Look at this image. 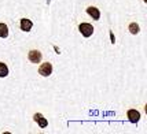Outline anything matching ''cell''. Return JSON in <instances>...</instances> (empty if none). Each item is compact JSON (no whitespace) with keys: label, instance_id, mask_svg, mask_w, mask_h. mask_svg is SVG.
Listing matches in <instances>:
<instances>
[{"label":"cell","instance_id":"cell-1","mask_svg":"<svg viewBox=\"0 0 147 134\" xmlns=\"http://www.w3.org/2000/svg\"><path fill=\"white\" fill-rule=\"evenodd\" d=\"M78 30H80V33L83 34L84 37H91L92 33H94V27H92L91 23H81L78 26Z\"/></svg>","mask_w":147,"mask_h":134},{"label":"cell","instance_id":"cell-2","mask_svg":"<svg viewBox=\"0 0 147 134\" xmlns=\"http://www.w3.org/2000/svg\"><path fill=\"white\" fill-rule=\"evenodd\" d=\"M38 74L43 77H48L52 74V64L51 63H43L40 66V69H38Z\"/></svg>","mask_w":147,"mask_h":134},{"label":"cell","instance_id":"cell-3","mask_svg":"<svg viewBox=\"0 0 147 134\" xmlns=\"http://www.w3.org/2000/svg\"><path fill=\"white\" fill-rule=\"evenodd\" d=\"M28 59L32 62V63H40L41 62V52L37 49H32L28 53Z\"/></svg>","mask_w":147,"mask_h":134},{"label":"cell","instance_id":"cell-4","mask_svg":"<svg viewBox=\"0 0 147 134\" xmlns=\"http://www.w3.org/2000/svg\"><path fill=\"white\" fill-rule=\"evenodd\" d=\"M127 115H128L129 121L132 122V123H136V122H139V119H140V114H139V111H136V109H129Z\"/></svg>","mask_w":147,"mask_h":134},{"label":"cell","instance_id":"cell-5","mask_svg":"<svg viewBox=\"0 0 147 134\" xmlns=\"http://www.w3.org/2000/svg\"><path fill=\"white\" fill-rule=\"evenodd\" d=\"M32 21L30 19H26V18H22L21 19V30H24V32H29L30 29H32Z\"/></svg>","mask_w":147,"mask_h":134},{"label":"cell","instance_id":"cell-6","mask_svg":"<svg viewBox=\"0 0 147 134\" xmlns=\"http://www.w3.org/2000/svg\"><path fill=\"white\" fill-rule=\"evenodd\" d=\"M33 118H34V121L37 122V123H38V126H40V127H41V129L47 127V125H48V122H47V119H45V118H44V116H43V115H41V114H36V115H34V116H33Z\"/></svg>","mask_w":147,"mask_h":134},{"label":"cell","instance_id":"cell-7","mask_svg":"<svg viewBox=\"0 0 147 134\" xmlns=\"http://www.w3.org/2000/svg\"><path fill=\"white\" fill-rule=\"evenodd\" d=\"M87 13H88V15H91L92 17V19H95V21H98V19L100 18V13H99V10L96 8V7H88L87 8Z\"/></svg>","mask_w":147,"mask_h":134},{"label":"cell","instance_id":"cell-8","mask_svg":"<svg viewBox=\"0 0 147 134\" xmlns=\"http://www.w3.org/2000/svg\"><path fill=\"white\" fill-rule=\"evenodd\" d=\"M8 36V27L6 23H0V37L6 38Z\"/></svg>","mask_w":147,"mask_h":134},{"label":"cell","instance_id":"cell-9","mask_svg":"<svg viewBox=\"0 0 147 134\" xmlns=\"http://www.w3.org/2000/svg\"><path fill=\"white\" fill-rule=\"evenodd\" d=\"M8 75V67L4 63H0V78H4Z\"/></svg>","mask_w":147,"mask_h":134},{"label":"cell","instance_id":"cell-10","mask_svg":"<svg viewBox=\"0 0 147 134\" xmlns=\"http://www.w3.org/2000/svg\"><path fill=\"white\" fill-rule=\"evenodd\" d=\"M129 32L132 34H138L139 33V25L138 23H131L129 25Z\"/></svg>","mask_w":147,"mask_h":134}]
</instances>
